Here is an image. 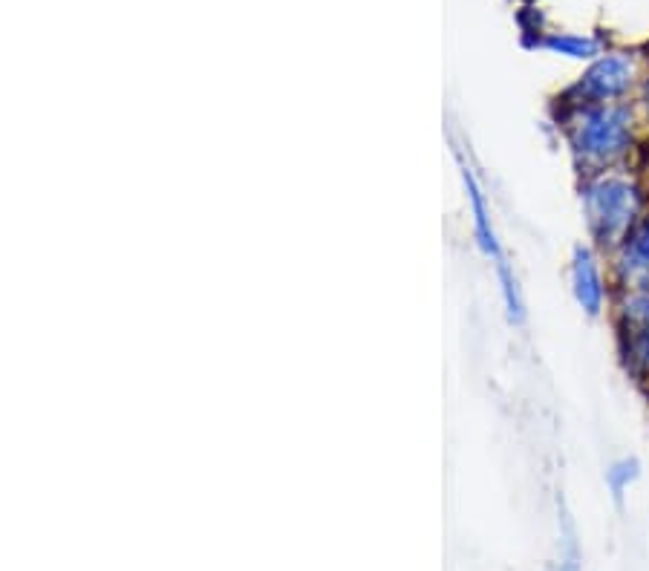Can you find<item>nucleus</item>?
<instances>
[{
	"label": "nucleus",
	"mask_w": 649,
	"mask_h": 571,
	"mask_svg": "<svg viewBox=\"0 0 649 571\" xmlns=\"http://www.w3.org/2000/svg\"><path fill=\"white\" fill-rule=\"evenodd\" d=\"M633 479H638V462H618L615 468L609 471V485L612 491H615V496H620L626 491V485L633 482Z\"/></svg>",
	"instance_id": "obj_8"
},
{
	"label": "nucleus",
	"mask_w": 649,
	"mask_h": 571,
	"mask_svg": "<svg viewBox=\"0 0 649 571\" xmlns=\"http://www.w3.org/2000/svg\"><path fill=\"white\" fill-rule=\"evenodd\" d=\"M641 101H644V108L649 110V78L644 81V93H641Z\"/></svg>",
	"instance_id": "obj_9"
},
{
	"label": "nucleus",
	"mask_w": 649,
	"mask_h": 571,
	"mask_svg": "<svg viewBox=\"0 0 649 571\" xmlns=\"http://www.w3.org/2000/svg\"><path fill=\"white\" fill-rule=\"evenodd\" d=\"M465 182H468V193H471L473 220H477V234H480L482 248H485V255L494 257L496 269H500V278H503V283H508V280H514V275H511L508 262L503 260V251H500L496 234H494V228H491V216H488V209H485V200H482L480 186H477V179H473V173H468V170H465Z\"/></svg>",
	"instance_id": "obj_5"
},
{
	"label": "nucleus",
	"mask_w": 649,
	"mask_h": 571,
	"mask_svg": "<svg viewBox=\"0 0 649 571\" xmlns=\"http://www.w3.org/2000/svg\"><path fill=\"white\" fill-rule=\"evenodd\" d=\"M542 47H549L551 53L569 55V58H592V55H597L595 41L574 38V35H549L542 41Z\"/></svg>",
	"instance_id": "obj_7"
},
{
	"label": "nucleus",
	"mask_w": 649,
	"mask_h": 571,
	"mask_svg": "<svg viewBox=\"0 0 649 571\" xmlns=\"http://www.w3.org/2000/svg\"><path fill=\"white\" fill-rule=\"evenodd\" d=\"M626 271L641 289H649V214L626 237Z\"/></svg>",
	"instance_id": "obj_6"
},
{
	"label": "nucleus",
	"mask_w": 649,
	"mask_h": 571,
	"mask_svg": "<svg viewBox=\"0 0 649 571\" xmlns=\"http://www.w3.org/2000/svg\"><path fill=\"white\" fill-rule=\"evenodd\" d=\"M572 145L589 168L618 163L633 147V113L620 104H592L580 110L572 127Z\"/></svg>",
	"instance_id": "obj_2"
},
{
	"label": "nucleus",
	"mask_w": 649,
	"mask_h": 571,
	"mask_svg": "<svg viewBox=\"0 0 649 571\" xmlns=\"http://www.w3.org/2000/svg\"><path fill=\"white\" fill-rule=\"evenodd\" d=\"M635 67L626 55H603L601 61H595L586 70V76L580 78V85L574 87L578 99L586 104H609L612 99L620 96L633 87Z\"/></svg>",
	"instance_id": "obj_3"
},
{
	"label": "nucleus",
	"mask_w": 649,
	"mask_h": 571,
	"mask_svg": "<svg viewBox=\"0 0 649 571\" xmlns=\"http://www.w3.org/2000/svg\"><path fill=\"white\" fill-rule=\"evenodd\" d=\"M644 193L626 177H601L586 188L589 228L601 246H618L644 216Z\"/></svg>",
	"instance_id": "obj_1"
},
{
	"label": "nucleus",
	"mask_w": 649,
	"mask_h": 571,
	"mask_svg": "<svg viewBox=\"0 0 649 571\" xmlns=\"http://www.w3.org/2000/svg\"><path fill=\"white\" fill-rule=\"evenodd\" d=\"M572 289L586 315H601L603 303H606V280H603V271L597 266V257L592 255V248H574Z\"/></svg>",
	"instance_id": "obj_4"
}]
</instances>
